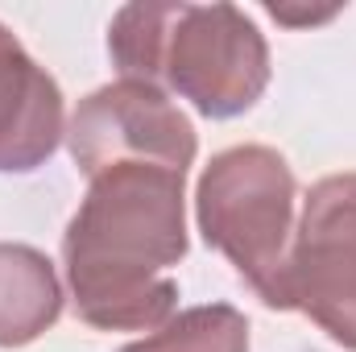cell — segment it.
Listing matches in <instances>:
<instances>
[{
    "label": "cell",
    "instance_id": "2",
    "mask_svg": "<svg viewBox=\"0 0 356 352\" xmlns=\"http://www.w3.org/2000/svg\"><path fill=\"white\" fill-rule=\"evenodd\" d=\"M120 79H145L207 120L249 112L269 88L266 33L236 4H124L108 25Z\"/></svg>",
    "mask_w": 356,
    "mask_h": 352
},
{
    "label": "cell",
    "instance_id": "1",
    "mask_svg": "<svg viewBox=\"0 0 356 352\" xmlns=\"http://www.w3.org/2000/svg\"><path fill=\"white\" fill-rule=\"evenodd\" d=\"M170 166L120 162L88 178L63 232L79 319L99 332H158L178 303L166 269L186 257V195Z\"/></svg>",
    "mask_w": 356,
    "mask_h": 352
},
{
    "label": "cell",
    "instance_id": "5",
    "mask_svg": "<svg viewBox=\"0 0 356 352\" xmlns=\"http://www.w3.org/2000/svg\"><path fill=\"white\" fill-rule=\"evenodd\" d=\"M67 150L88 178L120 162H149L186 175L199 154V137L191 116L162 88L145 79H116L79 99L67 125Z\"/></svg>",
    "mask_w": 356,
    "mask_h": 352
},
{
    "label": "cell",
    "instance_id": "3",
    "mask_svg": "<svg viewBox=\"0 0 356 352\" xmlns=\"http://www.w3.org/2000/svg\"><path fill=\"white\" fill-rule=\"evenodd\" d=\"M294 170L269 145L216 154L195 186L199 232L220 249L266 307L286 311V262L294 241Z\"/></svg>",
    "mask_w": 356,
    "mask_h": 352
},
{
    "label": "cell",
    "instance_id": "8",
    "mask_svg": "<svg viewBox=\"0 0 356 352\" xmlns=\"http://www.w3.org/2000/svg\"><path fill=\"white\" fill-rule=\"evenodd\" d=\"M120 352H249V319L228 303L191 307Z\"/></svg>",
    "mask_w": 356,
    "mask_h": 352
},
{
    "label": "cell",
    "instance_id": "6",
    "mask_svg": "<svg viewBox=\"0 0 356 352\" xmlns=\"http://www.w3.org/2000/svg\"><path fill=\"white\" fill-rule=\"evenodd\" d=\"M63 137L67 120L54 75L0 25V175H29L46 166Z\"/></svg>",
    "mask_w": 356,
    "mask_h": 352
},
{
    "label": "cell",
    "instance_id": "4",
    "mask_svg": "<svg viewBox=\"0 0 356 352\" xmlns=\"http://www.w3.org/2000/svg\"><path fill=\"white\" fill-rule=\"evenodd\" d=\"M286 311L356 352V175H327L307 191L286 262Z\"/></svg>",
    "mask_w": 356,
    "mask_h": 352
},
{
    "label": "cell",
    "instance_id": "7",
    "mask_svg": "<svg viewBox=\"0 0 356 352\" xmlns=\"http://www.w3.org/2000/svg\"><path fill=\"white\" fill-rule=\"evenodd\" d=\"M63 315L54 262L33 245L0 241V349H25Z\"/></svg>",
    "mask_w": 356,
    "mask_h": 352
}]
</instances>
